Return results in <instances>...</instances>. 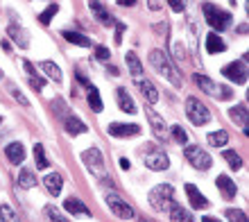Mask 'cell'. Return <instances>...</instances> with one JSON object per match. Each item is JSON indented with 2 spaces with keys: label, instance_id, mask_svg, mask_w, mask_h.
<instances>
[{
  "label": "cell",
  "instance_id": "cell-1",
  "mask_svg": "<svg viewBox=\"0 0 249 222\" xmlns=\"http://www.w3.org/2000/svg\"><path fill=\"white\" fill-rule=\"evenodd\" d=\"M150 64L157 68L159 75H163L168 82H170L172 86H181V77H179V71L172 66V61L168 59V55L163 53V50H152L150 53Z\"/></svg>",
  "mask_w": 249,
  "mask_h": 222
},
{
  "label": "cell",
  "instance_id": "cell-2",
  "mask_svg": "<svg viewBox=\"0 0 249 222\" xmlns=\"http://www.w3.org/2000/svg\"><path fill=\"white\" fill-rule=\"evenodd\" d=\"M202 12H204V18H206V23H209L213 30H220V32H224V30L229 27L231 14L224 12V9H220L217 5H213V2H204V5H202Z\"/></svg>",
  "mask_w": 249,
  "mask_h": 222
},
{
  "label": "cell",
  "instance_id": "cell-3",
  "mask_svg": "<svg viewBox=\"0 0 249 222\" xmlns=\"http://www.w3.org/2000/svg\"><path fill=\"white\" fill-rule=\"evenodd\" d=\"M172 195H175V188H172L170 184H159V186H154V188L150 190L147 200H150V206H152V209L161 213V211L170 209Z\"/></svg>",
  "mask_w": 249,
  "mask_h": 222
},
{
  "label": "cell",
  "instance_id": "cell-4",
  "mask_svg": "<svg viewBox=\"0 0 249 222\" xmlns=\"http://www.w3.org/2000/svg\"><path fill=\"white\" fill-rule=\"evenodd\" d=\"M195 84L202 89L204 93H209V95H213V98L217 100H231L233 98V93H231L229 86H222V84H215V82H211L206 75H202V73H197L195 75Z\"/></svg>",
  "mask_w": 249,
  "mask_h": 222
},
{
  "label": "cell",
  "instance_id": "cell-5",
  "mask_svg": "<svg viewBox=\"0 0 249 222\" xmlns=\"http://www.w3.org/2000/svg\"><path fill=\"white\" fill-rule=\"evenodd\" d=\"M186 116H188V120L193 125H197V127H202V125H206L211 120L209 107L202 105V100H197V98L186 100Z\"/></svg>",
  "mask_w": 249,
  "mask_h": 222
},
{
  "label": "cell",
  "instance_id": "cell-6",
  "mask_svg": "<svg viewBox=\"0 0 249 222\" xmlns=\"http://www.w3.org/2000/svg\"><path fill=\"white\" fill-rule=\"evenodd\" d=\"M184 157L195 170H209L211 164H213L209 157V152H204L202 148H197V145H188L184 150Z\"/></svg>",
  "mask_w": 249,
  "mask_h": 222
},
{
  "label": "cell",
  "instance_id": "cell-7",
  "mask_svg": "<svg viewBox=\"0 0 249 222\" xmlns=\"http://www.w3.org/2000/svg\"><path fill=\"white\" fill-rule=\"evenodd\" d=\"M82 161L89 170H91L95 177H102L105 179V159H102V152L98 148H91V150L82 152Z\"/></svg>",
  "mask_w": 249,
  "mask_h": 222
},
{
  "label": "cell",
  "instance_id": "cell-8",
  "mask_svg": "<svg viewBox=\"0 0 249 222\" xmlns=\"http://www.w3.org/2000/svg\"><path fill=\"white\" fill-rule=\"evenodd\" d=\"M147 148V152H145V166L150 170H168V166H170V159H168V154L161 150H157L154 145H145Z\"/></svg>",
  "mask_w": 249,
  "mask_h": 222
},
{
  "label": "cell",
  "instance_id": "cell-9",
  "mask_svg": "<svg viewBox=\"0 0 249 222\" xmlns=\"http://www.w3.org/2000/svg\"><path fill=\"white\" fill-rule=\"evenodd\" d=\"M107 206L111 209L113 216L123 218V220H131V218H134V209L129 206V202H124L118 193H109V195H107Z\"/></svg>",
  "mask_w": 249,
  "mask_h": 222
},
{
  "label": "cell",
  "instance_id": "cell-10",
  "mask_svg": "<svg viewBox=\"0 0 249 222\" xmlns=\"http://www.w3.org/2000/svg\"><path fill=\"white\" fill-rule=\"evenodd\" d=\"M222 75L236 84H245L247 82V59H240V61H231L229 66L222 68Z\"/></svg>",
  "mask_w": 249,
  "mask_h": 222
},
{
  "label": "cell",
  "instance_id": "cell-11",
  "mask_svg": "<svg viewBox=\"0 0 249 222\" xmlns=\"http://www.w3.org/2000/svg\"><path fill=\"white\" fill-rule=\"evenodd\" d=\"M107 131H109L111 136H116V138H127V136H138V134H141V127H138V125L111 123Z\"/></svg>",
  "mask_w": 249,
  "mask_h": 222
},
{
  "label": "cell",
  "instance_id": "cell-12",
  "mask_svg": "<svg viewBox=\"0 0 249 222\" xmlns=\"http://www.w3.org/2000/svg\"><path fill=\"white\" fill-rule=\"evenodd\" d=\"M186 195H188V202L193 209H209V200L197 190L195 184H186Z\"/></svg>",
  "mask_w": 249,
  "mask_h": 222
},
{
  "label": "cell",
  "instance_id": "cell-13",
  "mask_svg": "<svg viewBox=\"0 0 249 222\" xmlns=\"http://www.w3.org/2000/svg\"><path fill=\"white\" fill-rule=\"evenodd\" d=\"M145 113H147V120H150L152 130H154V134H157V138H165V131H168V127H165V120L161 116H159L157 111L152 109V107H147L145 109Z\"/></svg>",
  "mask_w": 249,
  "mask_h": 222
},
{
  "label": "cell",
  "instance_id": "cell-14",
  "mask_svg": "<svg viewBox=\"0 0 249 222\" xmlns=\"http://www.w3.org/2000/svg\"><path fill=\"white\" fill-rule=\"evenodd\" d=\"M89 7H91V12L95 14V16H98V20L100 23H102V25H116V20H113V16L109 12H107L105 9V5H102V2H100V0H91V2H89Z\"/></svg>",
  "mask_w": 249,
  "mask_h": 222
},
{
  "label": "cell",
  "instance_id": "cell-15",
  "mask_svg": "<svg viewBox=\"0 0 249 222\" xmlns=\"http://www.w3.org/2000/svg\"><path fill=\"white\" fill-rule=\"evenodd\" d=\"M215 184H217V188H220V193H222L227 200H233L236 197V190H238V186L233 184V179L231 177H227V175H220L215 179Z\"/></svg>",
  "mask_w": 249,
  "mask_h": 222
},
{
  "label": "cell",
  "instance_id": "cell-16",
  "mask_svg": "<svg viewBox=\"0 0 249 222\" xmlns=\"http://www.w3.org/2000/svg\"><path fill=\"white\" fill-rule=\"evenodd\" d=\"M138 89L143 93V98L150 102V105H157L159 102V89L152 84L150 79H138Z\"/></svg>",
  "mask_w": 249,
  "mask_h": 222
},
{
  "label": "cell",
  "instance_id": "cell-17",
  "mask_svg": "<svg viewBox=\"0 0 249 222\" xmlns=\"http://www.w3.org/2000/svg\"><path fill=\"white\" fill-rule=\"evenodd\" d=\"M5 154L14 166H20L23 161H25V148H23L20 143H9L5 148Z\"/></svg>",
  "mask_w": 249,
  "mask_h": 222
},
{
  "label": "cell",
  "instance_id": "cell-18",
  "mask_svg": "<svg viewBox=\"0 0 249 222\" xmlns=\"http://www.w3.org/2000/svg\"><path fill=\"white\" fill-rule=\"evenodd\" d=\"M229 118L233 120V123H240V127H243V131L247 134V105H238V107H231L229 109Z\"/></svg>",
  "mask_w": 249,
  "mask_h": 222
},
{
  "label": "cell",
  "instance_id": "cell-19",
  "mask_svg": "<svg viewBox=\"0 0 249 222\" xmlns=\"http://www.w3.org/2000/svg\"><path fill=\"white\" fill-rule=\"evenodd\" d=\"M43 186L48 188V193L50 195H59L61 188H64V179H61V175H57V172H53V175H48L46 179H43Z\"/></svg>",
  "mask_w": 249,
  "mask_h": 222
},
{
  "label": "cell",
  "instance_id": "cell-20",
  "mask_svg": "<svg viewBox=\"0 0 249 222\" xmlns=\"http://www.w3.org/2000/svg\"><path fill=\"white\" fill-rule=\"evenodd\" d=\"M66 211H71V213H75V216H91V211H89V206H86L82 200H77V197H68L64 202Z\"/></svg>",
  "mask_w": 249,
  "mask_h": 222
},
{
  "label": "cell",
  "instance_id": "cell-21",
  "mask_svg": "<svg viewBox=\"0 0 249 222\" xmlns=\"http://www.w3.org/2000/svg\"><path fill=\"white\" fill-rule=\"evenodd\" d=\"M116 95H118V107L124 111V113H136V102H134V98H131L124 89H118Z\"/></svg>",
  "mask_w": 249,
  "mask_h": 222
},
{
  "label": "cell",
  "instance_id": "cell-22",
  "mask_svg": "<svg viewBox=\"0 0 249 222\" xmlns=\"http://www.w3.org/2000/svg\"><path fill=\"white\" fill-rule=\"evenodd\" d=\"M170 220L172 222H195V218H193V213L186 211L184 206H179V204L172 202L170 204Z\"/></svg>",
  "mask_w": 249,
  "mask_h": 222
},
{
  "label": "cell",
  "instance_id": "cell-23",
  "mask_svg": "<svg viewBox=\"0 0 249 222\" xmlns=\"http://www.w3.org/2000/svg\"><path fill=\"white\" fill-rule=\"evenodd\" d=\"M224 50H227L224 41L220 39L215 32H211L209 37H206V53H209V55H217V53H224Z\"/></svg>",
  "mask_w": 249,
  "mask_h": 222
},
{
  "label": "cell",
  "instance_id": "cell-24",
  "mask_svg": "<svg viewBox=\"0 0 249 222\" xmlns=\"http://www.w3.org/2000/svg\"><path fill=\"white\" fill-rule=\"evenodd\" d=\"M64 127H66V131L71 134V136H75V134H84L86 131V125L79 120V118H75V116H66L64 118Z\"/></svg>",
  "mask_w": 249,
  "mask_h": 222
},
{
  "label": "cell",
  "instance_id": "cell-25",
  "mask_svg": "<svg viewBox=\"0 0 249 222\" xmlns=\"http://www.w3.org/2000/svg\"><path fill=\"white\" fill-rule=\"evenodd\" d=\"M61 37H64L68 43H75V46H82V48H89V46H91V39H86L84 34H79V32H68V30H66Z\"/></svg>",
  "mask_w": 249,
  "mask_h": 222
},
{
  "label": "cell",
  "instance_id": "cell-26",
  "mask_svg": "<svg viewBox=\"0 0 249 222\" xmlns=\"http://www.w3.org/2000/svg\"><path fill=\"white\" fill-rule=\"evenodd\" d=\"M7 34H9V37H12V39L16 41V43H18L20 48H27V46H30V41H27V32H25V30H18L16 25H9Z\"/></svg>",
  "mask_w": 249,
  "mask_h": 222
},
{
  "label": "cell",
  "instance_id": "cell-27",
  "mask_svg": "<svg viewBox=\"0 0 249 222\" xmlns=\"http://www.w3.org/2000/svg\"><path fill=\"white\" fill-rule=\"evenodd\" d=\"M206 141H209L211 145H213V148H224V145L229 143V134H227V131H211L209 136H206Z\"/></svg>",
  "mask_w": 249,
  "mask_h": 222
},
{
  "label": "cell",
  "instance_id": "cell-28",
  "mask_svg": "<svg viewBox=\"0 0 249 222\" xmlns=\"http://www.w3.org/2000/svg\"><path fill=\"white\" fill-rule=\"evenodd\" d=\"M41 71L46 73L50 79H54L57 84L61 82V71H59V66L53 64V61H41Z\"/></svg>",
  "mask_w": 249,
  "mask_h": 222
},
{
  "label": "cell",
  "instance_id": "cell-29",
  "mask_svg": "<svg viewBox=\"0 0 249 222\" xmlns=\"http://www.w3.org/2000/svg\"><path fill=\"white\" fill-rule=\"evenodd\" d=\"M127 66H129V73L134 75V77H141L143 75V64L138 61V57H136V53H127Z\"/></svg>",
  "mask_w": 249,
  "mask_h": 222
},
{
  "label": "cell",
  "instance_id": "cell-30",
  "mask_svg": "<svg viewBox=\"0 0 249 222\" xmlns=\"http://www.w3.org/2000/svg\"><path fill=\"white\" fill-rule=\"evenodd\" d=\"M222 157H224V161L229 164V168H231V170H240V168H243V159H240V154H238V152H233V150H224V152H222Z\"/></svg>",
  "mask_w": 249,
  "mask_h": 222
},
{
  "label": "cell",
  "instance_id": "cell-31",
  "mask_svg": "<svg viewBox=\"0 0 249 222\" xmlns=\"http://www.w3.org/2000/svg\"><path fill=\"white\" fill-rule=\"evenodd\" d=\"M18 184L20 186H23V188H34V186H36V177H34V172H30V170H20L18 172Z\"/></svg>",
  "mask_w": 249,
  "mask_h": 222
},
{
  "label": "cell",
  "instance_id": "cell-32",
  "mask_svg": "<svg viewBox=\"0 0 249 222\" xmlns=\"http://www.w3.org/2000/svg\"><path fill=\"white\" fill-rule=\"evenodd\" d=\"M34 161H36V166H39L41 170L50 166V161H48V157H46V148H43L41 143L34 145Z\"/></svg>",
  "mask_w": 249,
  "mask_h": 222
},
{
  "label": "cell",
  "instance_id": "cell-33",
  "mask_svg": "<svg viewBox=\"0 0 249 222\" xmlns=\"http://www.w3.org/2000/svg\"><path fill=\"white\" fill-rule=\"evenodd\" d=\"M89 105H91V109L95 111V113L102 111V98H100V93L95 86H89Z\"/></svg>",
  "mask_w": 249,
  "mask_h": 222
},
{
  "label": "cell",
  "instance_id": "cell-34",
  "mask_svg": "<svg viewBox=\"0 0 249 222\" xmlns=\"http://www.w3.org/2000/svg\"><path fill=\"white\" fill-rule=\"evenodd\" d=\"M0 222H20V220L9 204H0Z\"/></svg>",
  "mask_w": 249,
  "mask_h": 222
},
{
  "label": "cell",
  "instance_id": "cell-35",
  "mask_svg": "<svg viewBox=\"0 0 249 222\" xmlns=\"http://www.w3.org/2000/svg\"><path fill=\"white\" fill-rule=\"evenodd\" d=\"M46 216L50 218L53 222H71L68 218L64 216V213H61L59 209H57V206H46Z\"/></svg>",
  "mask_w": 249,
  "mask_h": 222
},
{
  "label": "cell",
  "instance_id": "cell-36",
  "mask_svg": "<svg viewBox=\"0 0 249 222\" xmlns=\"http://www.w3.org/2000/svg\"><path fill=\"white\" fill-rule=\"evenodd\" d=\"M59 12V5H50L43 14H39V20H41V25H50V20H53V16Z\"/></svg>",
  "mask_w": 249,
  "mask_h": 222
},
{
  "label": "cell",
  "instance_id": "cell-37",
  "mask_svg": "<svg viewBox=\"0 0 249 222\" xmlns=\"http://www.w3.org/2000/svg\"><path fill=\"white\" fill-rule=\"evenodd\" d=\"M172 138H175V141H177L179 145H184L186 141H188V134H186L184 131V127H181V125H175V127H172Z\"/></svg>",
  "mask_w": 249,
  "mask_h": 222
},
{
  "label": "cell",
  "instance_id": "cell-38",
  "mask_svg": "<svg viewBox=\"0 0 249 222\" xmlns=\"http://www.w3.org/2000/svg\"><path fill=\"white\" fill-rule=\"evenodd\" d=\"M224 216L229 218L231 222H247V213H245V211H238V209H229Z\"/></svg>",
  "mask_w": 249,
  "mask_h": 222
},
{
  "label": "cell",
  "instance_id": "cell-39",
  "mask_svg": "<svg viewBox=\"0 0 249 222\" xmlns=\"http://www.w3.org/2000/svg\"><path fill=\"white\" fill-rule=\"evenodd\" d=\"M30 84H32V89H36V91H41L43 86H46V79L39 77V75H30Z\"/></svg>",
  "mask_w": 249,
  "mask_h": 222
},
{
  "label": "cell",
  "instance_id": "cell-40",
  "mask_svg": "<svg viewBox=\"0 0 249 222\" xmlns=\"http://www.w3.org/2000/svg\"><path fill=\"white\" fill-rule=\"evenodd\" d=\"M123 32H124V25L123 23H116V46L123 43Z\"/></svg>",
  "mask_w": 249,
  "mask_h": 222
},
{
  "label": "cell",
  "instance_id": "cell-41",
  "mask_svg": "<svg viewBox=\"0 0 249 222\" xmlns=\"http://www.w3.org/2000/svg\"><path fill=\"white\" fill-rule=\"evenodd\" d=\"M163 5H165V0H147V7H150L152 12H159Z\"/></svg>",
  "mask_w": 249,
  "mask_h": 222
},
{
  "label": "cell",
  "instance_id": "cell-42",
  "mask_svg": "<svg viewBox=\"0 0 249 222\" xmlns=\"http://www.w3.org/2000/svg\"><path fill=\"white\" fill-rule=\"evenodd\" d=\"M95 57H98L100 61H107V59H109V50H107L105 46H100L98 50H95Z\"/></svg>",
  "mask_w": 249,
  "mask_h": 222
},
{
  "label": "cell",
  "instance_id": "cell-43",
  "mask_svg": "<svg viewBox=\"0 0 249 222\" xmlns=\"http://www.w3.org/2000/svg\"><path fill=\"white\" fill-rule=\"evenodd\" d=\"M170 2V7H172V12H184V0H168Z\"/></svg>",
  "mask_w": 249,
  "mask_h": 222
},
{
  "label": "cell",
  "instance_id": "cell-44",
  "mask_svg": "<svg viewBox=\"0 0 249 222\" xmlns=\"http://www.w3.org/2000/svg\"><path fill=\"white\" fill-rule=\"evenodd\" d=\"M12 93H14V98H16V100H18V102H20V105H30V102H27V98H25V95H20V93L18 91H16V89H12Z\"/></svg>",
  "mask_w": 249,
  "mask_h": 222
},
{
  "label": "cell",
  "instance_id": "cell-45",
  "mask_svg": "<svg viewBox=\"0 0 249 222\" xmlns=\"http://www.w3.org/2000/svg\"><path fill=\"white\" fill-rule=\"evenodd\" d=\"M118 5H123V7H134V5H136V0H118Z\"/></svg>",
  "mask_w": 249,
  "mask_h": 222
},
{
  "label": "cell",
  "instance_id": "cell-46",
  "mask_svg": "<svg viewBox=\"0 0 249 222\" xmlns=\"http://www.w3.org/2000/svg\"><path fill=\"white\" fill-rule=\"evenodd\" d=\"M120 168H123V170H129V161H127V159H120Z\"/></svg>",
  "mask_w": 249,
  "mask_h": 222
},
{
  "label": "cell",
  "instance_id": "cell-47",
  "mask_svg": "<svg viewBox=\"0 0 249 222\" xmlns=\"http://www.w3.org/2000/svg\"><path fill=\"white\" fill-rule=\"evenodd\" d=\"M202 222H220V220H215V218H202Z\"/></svg>",
  "mask_w": 249,
  "mask_h": 222
},
{
  "label": "cell",
  "instance_id": "cell-48",
  "mask_svg": "<svg viewBox=\"0 0 249 222\" xmlns=\"http://www.w3.org/2000/svg\"><path fill=\"white\" fill-rule=\"evenodd\" d=\"M0 123H2V118H0Z\"/></svg>",
  "mask_w": 249,
  "mask_h": 222
}]
</instances>
